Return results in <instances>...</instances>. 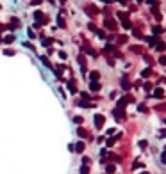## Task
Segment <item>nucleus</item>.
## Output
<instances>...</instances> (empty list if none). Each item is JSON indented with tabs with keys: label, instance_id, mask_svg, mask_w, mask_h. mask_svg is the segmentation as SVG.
<instances>
[{
	"label": "nucleus",
	"instance_id": "obj_1",
	"mask_svg": "<svg viewBox=\"0 0 166 174\" xmlns=\"http://www.w3.org/2000/svg\"><path fill=\"white\" fill-rule=\"evenodd\" d=\"M104 123H106V117H104L102 114H97V116H95V126L100 130V128L104 126Z\"/></svg>",
	"mask_w": 166,
	"mask_h": 174
},
{
	"label": "nucleus",
	"instance_id": "obj_2",
	"mask_svg": "<svg viewBox=\"0 0 166 174\" xmlns=\"http://www.w3.org/2000/svg\"><path fill=\"white\" fill-rule=\"evenodd\" d=\"M104 25H106V28H109V30H116V22H115V20H111V18H106Z\"/></svg>",
	"mask_w": 166,
	"mask_h": 174
},
{
	"label": "nucleus",
	"instance_id": "obj_3",
	"mask_svg": "<svg viewBox=\"0 0 166 174\" xmlns=\"http://www.w3.org/2000/svg\"><path fill=\"white\" fill-rule=\"evenodd\" d=\"M84 149H86V144L84 142H77V144H73V151H77V153H84Z\"/></svg>",
	"mask_w": 166,
	"mask_h": 174
},
{
	"label": "nucleus",
	"instance_id": "obj_4",
	"mask_svg": "<svg viewBox=\"0 0 166 174\" xmlns=\"http://www.w3.org/2000/svg\"><path fill=\"white\" fill-rule=\"evenodd\" d=\"M14 39H16V37H14L13 34H7V36L2 37V43H5V45H13V43H14Z\"/></svg>",
	"mask_w": 166,
	"mask_h": 174
},
{
	"label": "nucleus",
	"instance_id": "obj_5",
	"mask_svg": "<svg viewBox=\"0 0 166 174\" xmlns=\"http://www.w3.org/2000/svg\"><path fill=\"white\" fill-rule=\"evenodd\" d=\"M20 25H22V23H20V20H18V18H11V25H7V28L14 30V28H18Z\"/></svg>",
	"mask_w": 166,
	"mask_h": 174
},
{
	"label": "nucleus",
	"instance_id": "obj_6",
	"mask_svg": "<svg viewBox=\"0 0 166 174\" xmlns=\"http://www.w3.org/2000/svg\"><path fill=\"white\" fill-rule=\"evenodd\" d=\"M86 13H88L89 16H95V14H98V9H97L95 5H86Z\"/></svg>",
	"mask_w": 166,
	"mask_h": 174
},
{
	"label": "nucleus",
	"instance_id": "obj_7",
	"mask_svg": "<svg viewBox=\"0 0 166 174\" xmlns=\"http://www.w3.org/2000/svg\"><path fill=\"white\" fill-rule=\"evenodd\" d=\"M77 105H79V107H84V108H91V107H95L93 103H89V101H86V100H80Z\"/></svg>",
	"mask_w": 166,
	"mask_h": 174
},
{
	"label": "nucleus",
	"instance_id": "obj_8",
	"mask_svg": "<svg viewBox=\"0 0 166 174\" xmlns=\"http://www.w3.org/2000/svg\"><path fill=\"white\" fill-rule=\"evenodd\" d=\"M89 89L93 91V93H97V91H100V84L98 82H89Z\"/></svg>",
	"mask_w": 166,
	"mask_h": 174
},
{
	"label": "nucleus",
	"instance_id": "obj_9",
	"mask_svg": "<svg viewBox=\"0 0 166 174\" xmlns=\"http://www.w3.org/2000/svg\"><path fill=\"white\" fill-rule=\"evenodd\" d=\"M68 89H70V93H71V94H75V93H77V87H75V82H73V80H70V82H68Z\"/></svg>",
	"mask_w": 166,
	"mask_h": 174
},
{
	"label": "nucleus",
	"instance_id": "obj_10",
	"mask_svg": "<svg viewBox=\"0 0 166 174\" xmlns=\"http://www.w3.org/2000/svg\"><path fill=\"white\" fill-rule=\"evenodd\" d=\"M89 78H91V82H98L100 73H98V71H91V73H89Z\"/></svg>",
	"mask_w": 166,
	"mask_h": 174
},
{
	"label": "nucleus",
	"instance_id": "obj_11",
	"mask_svg": "<svg viewBox=\"0 0 166 174\" xmlns=\"http://www.w3.org/2000/svg\"><path fill=\"white\" fill-rule=\"evenodd\" d=\"M154 96H155V98H163V96H164V91L157 87V89H155V91H154Z\"/></svg>",
	"mask_w": 166,
	"mask_h": 174
},
{
	"label": "nucleus",
	"instance_id": "obj_12",
	"mask_svg": "<svg viewBox=\"0 0 166 174\" xmlns=\"http://www.w3.org/2000/svg\"><path fill=\"white\" fill-rule=\"evenodd\" d=\"M77 135H79V137H88V131H86L84 128L79 126V128H77Z\"/></svg>",
	"mask_w": 166,
	"mask_h": 174
},
{
	"label": "nucleus",
	"instance_id": "obj_13",
	"mask_svg": "<svg viewBox=\"0 0 166 174\" xmlns=\"http://www.w3.org/2000/svg\"><path fill=\"white\" fill-rule=\"evenodd\" d=\"M41 62H43V64H45L47 68H50V69H54V68H52V64H50V60H48V57H45V55H43V57H41Z\"/></svg>",
	"mask_w": 166,
	"mask_h": 174
},
{
	"label": "nucleus",
	"instance_id": "obj_14",
	"mask_svg": "<svg viewBox=\"0 0 166 174\" xmlns=\"http://www.w3.org/2000/svg\"><path fill=\"white\" fill-rule=\"evenodd\" d=\"M115 171H116V167L112 165V163H109V165L106 167V172H107V174H115Z\"/></svg>",
	"mask_w": 166,
	"mask_h": 174
},
{
	"label": "nucleus",
	"instance_id": "obj_15",
	"mask_svg": "<svg viewBox=\"0 0 166 174\" xmlns=\"http://www.w3.org/2000/svg\"><path fill=\"white\" fill-rule=\"evenodd\" d=\"M57 25H59L61 28H64V27H66V25H64V18H63V16H61V14L57 16Z\"/></svg>",
	"mask_w": 166,
	"mask_h": 174
},
{
	"label": "nucleus",
	"instance_id": "obj_16",
	"mask_svg": "<svg viewBox=\"0 0 166 174\" xmlns=\"http://www.w3.org/2000/svg\"><path fill=\"white\" fill-rule=\"evenodd\" d=\"M157 50H159V52H164V50H166V45L163 43V41H157Z\"/></svg>",
	"mask_w": 166,
	"mask_h": 174
},
{
	"label": "nucleus",
	"instance_id": "obj_17",
	"mask_svg": "<svg viewBox=\"0 0 166 174\" xmlns=\"http://www.w3.org/2000/svg\"><path fill=\"white\" fill-rule=\"evenodd\" d=\"M150 75H152V69H150V68L143 69V73H141V77H145V78H147V77H150Z\"/></svg>",
	"mask_w": 166,
	"mask_h": 174
},
{
	"label": "nucleus",
	"instance_id": "obj_18",
	"mask_svg": "<svg viewBox=\"0 0 166 174\" xmlns=\"http://www.w3.org/2000/svg\"><path fill=\"white\" fill-rule=\"evenodd\" d=\"M121 25H123V28H132V23L129 22V20H127V18H125V20H123V23H121Z\"/></svg>",
	"mask_w": 166,
	"mask_h": 174
},
{
	"label": "nucleus",
	"instance_id": "obj_19",
	"mask_svg": "<svg viewBox=\"0 0 166 174\" xmlns=\"http://www.w3.org/2000/svg\"><path fill=\"white\" fill-rule=\"evenodd\" d=\"M82 121H84V117H80V116H75V117H73V123H75V125H82Z\"/></svg>",
	"mask_w": 166,
	"mask_h": 174
},
{
	"label": "nucleus",
	"instance_id": "obj_20",
	"mask_svg": "<svg viewBox=\"0 0 166 174\" xmlns=\"http://www.w3.org/2000/svg\"><path fill=\"white\" fill-rule=\"evenodd\" d=\"M130 52H134V53H141L143 50H141V46H130Z\"/></svg>",
	"mask_w": 166,
	"mask_h": 174
},
{
	"label": "nucleus",
	"instance_id": "obj_21",
	"mask_svg": "<svg viewBox=\"0 0 166 174\" xmlns=\"http://www.w3.org/2000/svg\"><path fill=\"white\" fill-rule=\"evenodd\" d=\"M80 174H89V167L88 165H82L80 167Z\"/></svg>",
	"mask_w": 166,
	"mask_h": 174
},
{
	"label": "nucleus",
	"instance_id": "obj_22",
	"mask_svg": "<svg viewBox=\"0 0 166 174\" xmlns=\"http://www.w3.org/2000/svg\"><path fill=\"white\" fill-rule=\"evenodd\" d=\"M4 55H7V57H13V55H14V50H9V48H7V50H4Z\"/></svg>",
	"mask_w": 166,
	"mask_h": 174
},
{
	"label": "nucleus",
	"instance_id": "obj_23",
	"mask_svg": "<svg viewBox=\"0 0 166 174\" xmlns=\"http://www.w3.org/2000/svg\"><path fill=\"white\" fill-rule=\"evenodd\" d=\"M54 43V39H43V46H50Z\"/></svg>",
	"mask_w": 166,
	"mask_h": 174
},
{
	"label": "nucleus",
	"instance_id": "obj_24",
	"mask_svg": "<svg viewBox=\"0 0 166 174\" xmlns=\"http://www.w3.org/2000/svg\"><path fill=\"white\" fill-rule=\"evenodd\" d=\"M97 36H98L100 39H104V37H106V32H104V30H98V28H97Z\"/></svg>",
	"mask_w": 166,
	"mask_h": 174
},
{
	"label": "nucleus",
	"instance_id": "obj_25",
	"mask_svg": "<svg viewBox=\"0 0 166 174\" xmlns=\"http://www.w3.org/2000/svg\"><path fill=\"white\" fill-rule=\"evenodd\" d=\"M104 50H106V52H115V46H112V45H106Z\"/></svg>",
	"mask_w": 166,
	"mask_h": 174
},
{
	"label": "nucleus",
	"instance_id": "obj_26",
	"mask_svg": "<svg viewBox=\"0 0 166 174\" xmlns=\"http://www.w3.org/2000/svg\"><path fill=\"white\" fill-rule=\"evenodd\" d=\"M121 87H123V89H129V87H130V84H129L127 80H121Z\"/></svg>",
	"mask_w": 166,
	"mask_h": 174
},
{
	"label": "nucleus",
	"instance_id": "obj_27",
	"mask_svg": "<svg viewBox=\"0 0 166 174\" xmlns=\"http://www.w3.org/2000/svg\"><path fill=\"white\" fill-rule=\"evenodd\" d=\"M82 163H84V165H88V163H91V158H89V156H84V158H82Z\"/></svg>",
	"mask_w": 166,
	"mask_h": 174
},
{
	"label": "nucleus",
	"instance_id": "obj_28",
	"mask_svg": "<svg viewBox=\"0 0 166 174\" xmlns=\"http://www.w3.org/2000/svg\"><path fill=\"white\" fill-rule=\"evenodd\" d=\"M27 34H29L30 39H34V37H36V34H34V30H32V28H29V32H27Z\"/></svg>",
	"mask_w": 166,
	"mask_h": 174
},
{
	"label": "nucleus",
	"instance_id": "obj_29",
	"mask_svg": "<svg viewBox=\"0 0 166 174\" xmlns=\"http://www.w3.org/2000/svg\"><path fill=\"white\" fill-rule=\"evenodd\" d=\"M125 41H127V37H125V36H120V37H118V43H120V45H123Z\"/></svg>",
	"mask_w": 166,
	"mask_h": 174
},
{
	"label": "nucleus",
	"instance_id": "obj_30",
	"mask_svg": "<svg viewBox=\"0 0 166 174\" xmlns=\"http://www.w3.org/2000/svg\"><path fill=\"white\" fill-rule=\"evenodd\" d=\"M57 55H59V57H61V59H63V60H64V59H66V57H68V55H66V53H64V52H63V50H61V52H57Z\"/></svg>",
	"mask_w": 166,
	"mask_h": 174
},
{
	"label": "nucleus",
	"instance_id": "obj_31",
	"mask_svg": "<svg viewBox=\"0 0 166 174\" xmlns=\"http://www.w3.org/2000/svg\"><path fill=\"white\" fill-rule=\"evenodd\" d=\"M80 98H82V100H86V101H88V100H89L91 96H89L88 93H82V94H80Z\"/></svg>",
	"mask_w": 166,
	"mask_h": 174
},
{
	"label": "nucleus",
	"instance_id": "obj_32",
	"mask_svg": "<svg viewBox=\"0 0 166 174\" xmlns=\"http://www.w3.org/2000/svg\"><path fill=\"white\" fill-rule=\"evenodd\" d=\"M161 32H163L161 27H154V34H161Z\"/></svg>",
	"mask_w": 166,
	"mask_h": 174
},
{
	"label": "nucleus",
	"instance_id": "obj_33",
	"mask_svg": "<svg viewBox=\"0 0 166 174\" xmlns=\"http://www.w3.org/2000/svg\"><path fill=\"white\" fill-rule=\"evenodd\" d=\"M5 30H7V25H4V23H0V34H2V32H5Z\"/></svg>",
	"mask_w": 166,
	"mask_h": 174
},
{
	"label": "nucleus",
	"instance_id": "obj_34",
	"mask_svg": "<svg viewBox=\"0 0 166 174\" xmlns=\"http://www.w3.org/2000/svg\"><path fill=\"white\" fill-rule=\"evenodd\" d=\"M88 28H89V30H93V32H97V27H95V23H89V25H88Z\"/></svg>",
	"mask_w": 166,
	"mask_h": 174
},
{
	"label": "nucleus",
	"instance_id": "obj_35",
	"mask_svg": "<svg viewBox=\"0 0 166 174\" xmlns=\"http://www.w3.org/2000/svg\"><path fill=\"white\" fill-rule=\"evenodd\" d=\"M139 167H143V163H139V162H136V163L132 165V169H139Z\"/></svg>",
	"mask_w": 166,
	"mask_h": 174
},
{
	"label": "nucleus",
	"instance_id": "obj_36",
	"mask_svg": "<svg viewBox=\"0 0 166 174\" xmlns=\"http://www.w3.org/2000/svg\"><path fill=\"white\" fill-rule=\"evenodd\" d=\"M159 62H161V64H166V55H163V57L159 59Z\"/></svg>",
	"mask_w": 166,
	"mask_h": 174
},
{
	"label": "nucleus",
	"instance_id": "obj_37",
	"mask_svg": "<svg viewBox=\"0 0 166 174\" xmlns=\"http://www.w3.org/2000/svg\"><path fill=\"white\" fill-rule=\"evenodd\" d=\"M138 108H139V112H147V107H145V105H139Z\"/></svg>",
	"mask_w": 166,
	"mask_h": 174
},
{
	"label": "nucleus",
	"instance_id": "obj_38",
	"mask_svg": "<svg viewBox=\"0 0 166 174\" xmlns=\"http://www.w3.org/2000/svg\"><path fill=\"white\" fill-rule=\"evenodd\" d=\"M41 4V0H32V5H39Z\"/></svg>",
	"mask_w": 166,
	"mask_h": 174
},
{
	"label": "nucleus",
	"instance_id": "obj_39",
	"mask_svg": "<svg viewBox=\"0 0 166 174\" xmlns=\"http://www.w3.org/2000/svg\"><path fill=\"white\" fill-rule=\"evenodd\" d=\"M118 2H120V4H125V2H127V0H118Z\"/></svg>",
	"mask_w": 166,
	"mask_h": 174
},
{
	"label": "nucleus",
	"instance_id": "obj_40",
	"mask_svg": "<svg viewBox=\"0 0 166 174\" xmlns=\"http://www.w3.org/2000/svg\"><path fill=\"white\" fill-rule=\"evenodd\" d=\"M59 2H61V4H64V2H66V0H59Z\"/></svg>",
	"mask_w": 166,
	"mask_h": 174
},
{
	"label": "nucleus",
	"instance_id": "obj_41",
	"mask_svg": "<svg viewBox=\"0 0 166 174\" xmlns=\"http://www.w3.org/2000/svg\"><path fill=\"white\" fill-rule=\"evenodd\" d=\"M0 43H2V36H0Z\"/></svg>",
	"mask_w": 166,
	"mask_h": 174
},
{
	"label": "nucleus",
	"instance_id": "obj_42",
	"mask_svg": "<svg viewBox=\"0 0 166 174\" xmlns=\"http://www.w3.org/2000/svg\"><path fill=\"white\" fill-rule=\"evenodd\" d=\"M138 2H143V0H138Z\"/></svg>",
	"mask_w": 166,
	"mask_h": 174
},
{
	"label": "nucleus",
	"instance_id": "obj_43",
	"mask_svg": "<svg viewBox=\"0 0 166 174\" xmlns=\"http://www.w3.org/2000/svg\"><path fill=\"white\" fill-rule=\"evenodd\" d=\"M143 174H148V172H143Z\"/></svg>",
	"mask_w": 166,
	"mask_h": 174
},
{
	"label": "nucleus",
	"instance_id": "obj_44",
	"mask_svg": "<svg viewBox=\"0 0 166 174\" xmlns=\"http://www.w3.org/2000/svg\"><path fill=\"white\" fill-rule=\"evenodd\" d=\"M0 9H2V5H0Z\"/></svg>",
	"mask_w": 166,
	"mask_h": 174
}]
</instances>
